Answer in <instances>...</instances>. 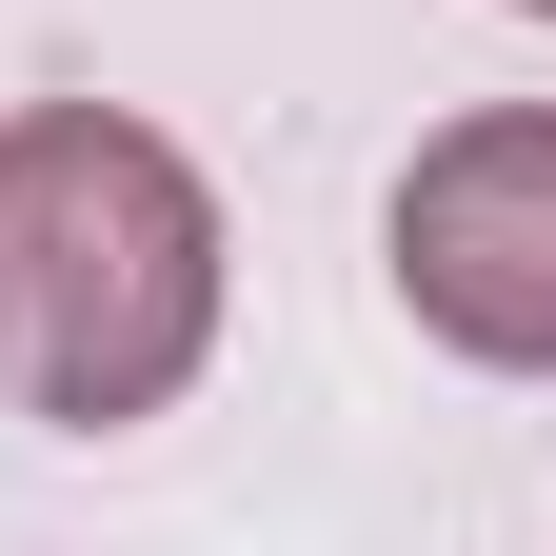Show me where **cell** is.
Instances as JSON below:
<instances>
[{
  "instance_id": "obj_1",
  "label": "cell",
  "mask_w": 556,
  "mask_h": 556,
  "mask_svg": "<svg viewBox=\"0 0 556 556\" xmlns=\"http://www.w3.org/2000/svg\"><path fill=\"white\" fill-rule=\"evenodd\" d=\"M219 358V179L119 100H0V397L139 438Z\"/></svg>"
},
{
  "instance_id": "obj_2",
  "label": "cell",
  "mask_w": 556,
  "mask_h": 556,
  "mask_svg": "<svg viewBox=\"0 0 556 556\" xmlns=\"http://www.w3.org/2000/svg\"><path fill=\"white\" fill-rule=\"evenodd\" d=\"M397 318L477 378H556V100H477L397 160L378 199Z\"/></svg>"
},
{
  "instance_id": "obj_3",
  "label": "cell",
  "mask_w": 556,
  "mask_h": 556,
  "mask_svg": "<svg viewBox=\"0 0 556 556\" xmlns=\"http://www.w3.org/2000/svg\"><path fill=\"white\" fill-rule=\"evenodd\" d=\"M517 21H556V0H517Z\"/></svg>"
}]
</instances>
